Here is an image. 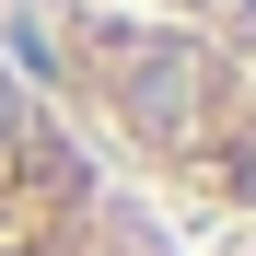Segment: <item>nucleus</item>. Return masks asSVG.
<instances>
[{"instance_id":"f257e3e1","label":"nucleus","mask_w":256,"mask_h":256,"mask_svg":"<svg viewBox=\"0 0 256 256\" xmlns=\"http://www.w3.org/2000/svg\"><path fill=\"white\" fill-rule=\"evenodd\" d=\"M82 210H94V175L47 140V116L0 70V256H70Z\"/></svg>"},{"instance_id":"f03ea898","label":"nucleus","mask_w":256,"mask_h":256,"mask_svg":"<svg viewBox=\"0 0 256 256\" xmlns=\"http://www.w3.org/2000/svg\"><path fill=\"white\" fill-rule=\"evenodd\" d=\"M116 105L140 140H186L198 105H210V47L198 35H140V47L116 58Z\"/></svg>"},{"instance_id":"7ed1b4c3","label":"nucleus","mask_w":256,"mask_h":256,"mask_svg":"<svg viewBox=\"0 0 256 256\" xmlns=\"http://www.w3.org/2000/svg\"><path fill=\"white\" fill-rule=\"evenodd\" d=\"M244 12H256V0H244Z\"/></svg>"}]
</instances>
